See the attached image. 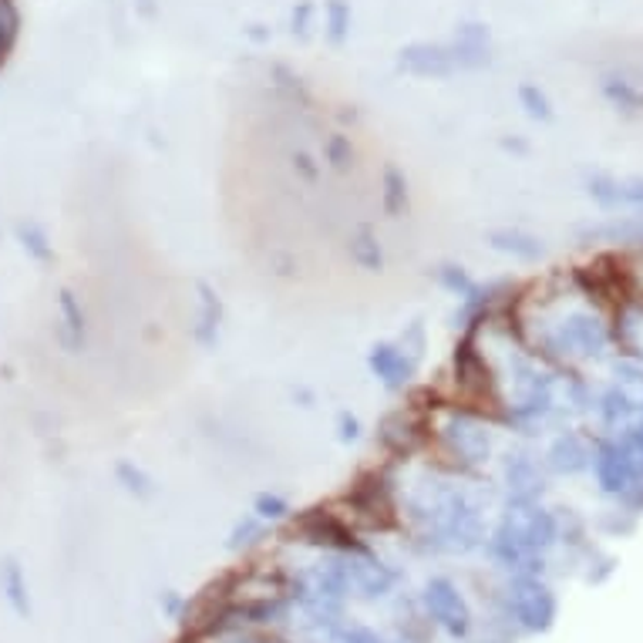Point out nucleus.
I'll return each instance as SVG.
<instances>
[{"mask_svg":"<svg viewBox=\"0 0 643 643\" xmlns=\"http://www.w3.org/2000/svg\"><path fill=\"white\" fill-rule=\"evenodd\" d=\"M398 72L421 81H445L492 64V30L482 21H462L449 41H412L394 58Z\"/></svg>","mask_w":643,"mask_h":643,"instance_id":"f257e3e1","label":"nucleus"},{"mask_svg":"<svg viewBox=\"0 0 643 643\" xmlns=\"http://www.w3.org/2000/svg\"><path fill=\"white\" fill-rule=\"evenodd\" d=\"M431 442L449 458L455 471L482 468L495 455L492 421L455 401L431 415Z\"/></svg>","mask_w":643,"mask_h":643,"instance_id":"f03ea898","label":"nucleus"},{"mask_svg":"<svg viewBox=\"0 0 643 643\" xmlns=\"http://www.w3.org/2000/svg\"><path fill=\"white\" fill-rule=\"evenodd\" d=\"M452 384H455V404L486 415L489 421H502L505 398L499 391V378L486 354L479 351V333L462 330V337L452 348Z\"/></svg>","mask_w":643,"mask_h":643,"instance_id":"7ed1b4c3","label":"nucleus"},{"mask_svg":"<svg viewBox=\"0 0 643 643\" xmlns=\"http://www.w3.org/2000/svg\"><path fill=\"white\" fill-rule=\"evenodd\" d=\"M556 539V519L539 509L535 502H509V513L502 516L492 535V556L505 566H529ZM532 569V566H529Z\"/></svg>","mask_w":643,"mask_h":643,"instance_id":"20e7f679","label":"nucleus"},{"mask_svg":"<svg viewBox=\"0 0 643 643\" xmlns=\"http://www.w3.org/2000/svg\"><path fill=\"white\" fill-rule=\"evenodd\" d=\"M606 348H610V324H603L596 314H569L556 320L539 341V351L556 364L596 361Z\"/></svg>","mask_w":643,"mask_h":643,"instance_id":"39448f33","label":"nucleus"},{"mask_svg":"<svg viewBox=\"0 0 643 643\" xmlns=\"http://www.w3.org/2000/svg\"><path fill=\"white\" fill-rule=\"evenodd\" d=\"M341 502L354 513V519L367 529L388 532L398 526V492H394V479L381 468H367L348 486V492L341 495Z\"/></svg>","mask_w":643,"mask_h":643,"instance_id":"423d86ee","label":"nucleus"},{"mask_svg":"<svg viewBox=\"0 0 643 643\" xmlns=\"http://www.w3.org/2000/svg\"><path fill=\"white\" fill-rule=\"evenodd\" d=\"M375 442L391 462H412L425 449H431V415L418 412L415 404H404V408H398V412H388L378 421Z\"/></svg>","mask_w":643,"mask_h":643,"instance_id":"0eeeda50","label":"nucleus"},{"mask_svg":"<svg viewBox=\"0 0 643 643\" xmlns=\"http://www.w3.org/2000/svg\"><path fill=\"white\" fill-rule=\"evenodd\" d=\"M290 529H293V535L300 539V543L320 546V550L337 553V556L364 553L367 550V543H361L357 529L341 513H333L330 505H317V509L300 513Z\"/></svg>","mask_w":643,"mask_h":643,"instance_id":"6e6552de","label":"nucleus"},{"mask_svg":"<svg viewBox=\"0 0 643 643\" xmlns=\"http://www.w3.org/2000/svg\"><path fill=\"white\" fill-rule=\"evenodd\" d=\"M593 471L606 495L633 499L643 492V458L630 442H603L593 449Z\"/></svg>","mask_w":643,"mask_h":643,"instance_id":"1a4fd4ad","label":"nucleus"},{"mask_svg":"<svg viewBox=\"0 0 643 643\" xmlns=\"http://www.w3.org/2000/svg\"><path fill=\"white\" fill-rule=\"evenodd\" d=\"M600 418L610 428H633L643 421V367L640 364H623L617 367L614 384L600 398Z\"/></svg>","mask_w":643,"mask_h":643,"instance_id":"9d476101","label":"nucleus"},{"mask_svg":"<svg viewBox=\"0 0 643 643\" xmlns=\"http://www.w3.org/2000/svg\"><path fill=\"white\" fill-rule=\"evenodd\" d=\"M421 603H425L428 617L442 627L449 636L458 640V636H465L471 630V610H468L462 590L452 580H445V577L428 580L425 590H421Z\"/></svg>","mask_w":643,"mask_h":643,"instance_id":"9b49d317","label":"nucleus"},{"mask_svg":"<svg viewBox=\"0 0 643 643\" xmlns=\"http://www.w3.org/2000/svg\"><path fill=\"white\" fill-rule=\"evenodd\" d=\"M367 370L378 378V384L391 394L408 391L415 375H418V361L404 351L398 341H378L367 351Z\"/></svg>","mask_w":643,"mask_h":643,"instance_id":"f8f14e48","label":"nucleus"},{"mask_svg":"<svg viewBox=\"0 0 643 643\" xmlns=\"http://www.w3.org/2000/svg\"><path fill=\"white\" fill-rule=\"evenodd\" d=\"M341 563H344V577H348V593H354L361 600H381L391 593L394 569L370 550L348 553V556H341Z\"/></svg>","mask_w":643,"mask_h":643,"instance_id":"ddd939ff","label":"nucleus"},{"mask_svg":"<svg viewBox=\"0 0 643 643\" xmlns=\"http://www.w3.org/2000/svg\"><path fill=\"white\" fill-rule=\"evenodd\" d=\"M509 606L519 617V623L529 627V630H546L550 620L556 617V600H553L550 587H543L535 577H519L513 583Z\"/></svg>","mask_w":643,"mask_h":643,"instance_id":"4468645a","label":"nucleus"},{"mask_svg":"<svg viewBox=\"0 0 643 643\" xmlns=\"http://www.w3.org/2000/svg\"><path fill=\"white\" fill-rule=\"evenodd\" d=\"M226 324V303L219 290L210 280H196V324H192V341L202 351L219 348V333Z\"/></svg>","mask_w":643,"mask_h":643,"instance_id":"2eb2a0df","label":"nucleus"},{"mask_svg":"<svg viewBox=\"0 0 643 643\" xmlns=\"http://www.w3.org/2000/svg\"><path fill=\"white\" fill-rule=\"evenodd\" d=\"M587 196L600 210H636L643 213V179L640 176H606L593 173L587 176Z\"/></svg>","mask_w":643,"mask_h":643,"instance_id":"dca6fc26","label":"nucleus"},{"mask_svg":"<svg viewBox=\"0 0 643 643\" xmlns=\"http://www.w3.org/2000/svg\"><path fill=\"white\" fill-rule=\"evenodd\" d=\"M610 344L633 364H643V297L623 300L614 324H610Z\"/></svg>","mask_w":643,"mask_h":643,"instance_id":"f3484780","label":"nucleus"},{"mask_svg":"<svg viewBox=\"0 0 643 643\" xmlns=\"http://www.w3.org/2000/svg\"><path fill=\"white\" fill-rule=\"evenodd\" d=\"M58 341L67 354H85L88 348V311L72 287L58 290Z\"/></svg>","mask_w":643,"mask_h":643,"instance_id":"a211bd4d","label":"nucleus"},{"mask_svg":"<svg viewBox=\"0 0 643 643\" xmlns=\"http://www.w3.org/2000/svg\"><path fill=\"white\" fill-rule=\"evenodd\" d=\"M505 489H509V502H535L543 492V468L529 452H509L505 455Z\"/></svg>","mask_w":643,"mask_h":643,"instance_id":"6ab92c4d","label":"nucleus"},{"mask_svg":"<svg viewBox=\"0 0 643 643\" xmlns=\"http://www.w3.org/2000/svg\"><path fill=\"white\" fill-rule=\"evenodd\" d=\"M546 465L556 476H580V471L593 465V445L577 431H563L546 449Z\"/></svg>","mask_w":643,"mask_h":643,"instance_id":"aec40b11","label":"nucleus"},{"mask_svg":"<svg viewBox=\"0 0 643 643\" xmlns=\"http://www.w3.org/2000/svg\"><path fill=\"white\" fill-rule=\"evenodd\" d=\"M486 243L502 253V256H513L519 263H535L546 256V243L539 240V236L526 232V229H516V226H499V229H489L486 232Z\"/></svg>","mask_w":643,"mask_h":643,"instance_id":"412c9836","label":"nucleus"},{"mask_svg":"<svg viewBox=\"0 0 643 643\" xmlns=\"http://www.w3.org/2000/svg\"><path fill=\"white\" fill-rule=\"evenodd\" d=\"M378 186H381L378 189V199H381L384 219L398 223V219H404V216L412 213V182H408V176H404L401 165L388 162L381 168V182Z\"/></svg>","mask_w":643,"mask_h":643,"instance_id":"4be33fe9","label":"nucleus"},{"mask_svg":"<svg viewBox=\"0 0 643 643\" xmlns=\"http://www.w3.org/2000/svg\"><path fill=\"white\" fill-rule=\"evenodd\" d=\"M348 260L357 269H364V274H384L388 256H384V247L378 240V232L370 229V226H357L348 236Z\"/></svg>","mask_w":643,"mask_h":643,"instance_id":"5701e85b","label":"nucleus"},{"mask_svg":"<svg viewBox=\"0 0 643 643\" xmlns=\"http://www.w3.org/2000/svg\"><path fill=\"white\" fill-rule=\"evenodd\" d=\"M0 593H4L8 606L21 617V620H30L34 606H30V587H27V577H24V566L8 556L0 559Z\"/></svg>","mask_w":643,"mask_h":643,"instance_id":"b1692460","label":"nucleus"},{"mask_svg":"<svg viewBox=\"0 0 643 643\" xmlns=\"http://www.w3.org/2000/svg\"><path fill=\"white\" fill-rule=\"evenodd\" d=\"M320 162L333 176H351L357 168V146L348 131H327L320 139Z\"/></svg>","mask_w":643,"mask_h":643,"instance_id":"393cba45","label":"nucleus"},{"mask_svg":"<svg viewBox=\"0 0 643 643\" xmlns=\"http://www.w3.org/2000/svg\"><path fill=\"white\" fill-rule=\"evenodd\" d=\"M14 240H17V247L24 250L27 260H34L38 266H54L58 253H54V243H51V232H48L41 223L21 219V223L14 226Z\"/></svg>","mask_w":643,"mask_h":643,"instance_id":"a878e982","label":"nucleus"},{"mask_svg":"<svg viewBox=\"0 0 643 643\" xmlns=\"http://www.w3.org/2000/svg\"><path fill=\"white\" fill-rule=\"evenodd\" d=\"M600 91H603V98L610 101V105L617 109V112H623V115H636V112H643V88L636 85V81H630L627 75H603V81H600Z\"/></svg>","mask_w":643,"mask_h":643,"instance_id":"bb28decb","label":"nucleus"},{"mask_svg":"<svg viewBox=\"0 0 643 643\" xmlns=\"http://www.w3.org/2000/svg\"><path fill=\"white\" fill-rule=\"evenodd\" d=\"M115 482L131 495V499H139V502H149L155 492H159V486H155V479L149 476V471L139 465V462H131V458H118L115 462Z\"/></svg>","mask_w":643,"mask_h":643,"instance_id":"cd10ccee","label":"nucleus"},{"mask_svg":"<svg viewBox=\"0 0 643 643\" xmlns=\"http://www.w3.org/2000/svg\"><path fill=\"white\" fill-rule=\"evenodd\" d=\"M351 24H354V11L348 0H324V38L327 45L341 48L351 38Z\"/></svg>","mask_w":643,"mask_h":643,"instance_id":"c85d7f7f","label":"nucleus"},{"mask_svg":"<svg viewBox=\"0 0 643 643\" xmlns=\"http://www.w3.org/2000/svg\"><path fill=\"white\" fill-rule=\"evenodd\" d=\"M269 81H274V88L290 101V105H297V109H311L314 105L307 85H303V78L293 75L287 64H274V67H269Z\"/></svg>","mask_w":643,"mask_h":643,"instance_id":"c756f323","label":"nucleus"},{"mask_svg":"<svg viewBox=\"0 0 643 643\" xmlns=\"http://www.w3.org/2000/svg\"><path fill=\"white\" fill-rule=\"evenodd\" d=\"M17 41H21V11L14 0H0V72L8 67Z\"/></svg>","mask_w":643,"mask_h":643,"instance_id":"7c9ffc66","label":"nucleus"},{"mask_svg":"<svg viewBox=\"0 0 643 643\" xmlns=\"http://www.w3.org/2000/svg\"><path fill=\"white\" fill-rule=\"evenodd\" d=\"M263 539H266V522H263L260 516L247 513V516H240V519L232 522L226 546H229L232 553H243V550H253L256 543H263Z\"/></svg>","mask_w":643,"mask_h":643,"instance_id":"2f4dec72","label":"nucleus"},{"mask_svg":"<svg viewBox=\"0 0 643 643\" xmlns=\"http://www.w3.org/2000/svg\"><path fill=\"white\" fill-rule=\"evenodd\" d=\"M431 277H434L438 287H442L445 293H452L455 300L468 297L471 287H476V280H471V274H468V269H465L462 263H438V266L431 269Z\"/></svg>","mask_w":643,"mask_h":643,"instance_id":"473e14b6","label":"nucleus"},{"mask_svg":"<svg viewBox=\"0 0 643 643\" xmlns=\"http://www.w3.org/2000/svg\"><path fill=\"white\" fill-rule=\"evenodd\" d=\"M516 98H519V109L532 118V122H553V101H550V94L539 88L535 81H522L519 85V91H516Z\"/></svg>","mask_w":643,"mask_h":643,"instance_id":"72a5a7b5","label":"nucleus"},{"mask_svg":"<svg viewBox=\"0 0 643 643\" xmlns=\"http://www.w3.org/2000/svg\"><path fill=\"white\" fill-rule=\"evenodd\" d=\"M640 229H643L640 219H614L610 226H590L580 236L583 240H603L606 236L610 243H627V240H633V236H640Z\"/></svg>","mask_w":643,"mask_h":643,"instance_id":"f704fd0d","label":"nucleus"},{"mask_svg":"<svg viewBox=\"0 0 643 643\" xmlns=\"http://www.w3.org/2000/svg\"><path fill=\"white\" fill-rule=\"evenodd\" d=\"M287 162H290V173H293L303 186H317L320 176H324V162H320L314 152H307V149H293V152L287 155Z\"/></svg>","mask_w":643,"mask_h":643,"instance_id":"c9c22d12","label":"nucleus"},{"mask_svg":"<svg viewBox=\"0 0 643 643\" xmlns=\"http://www.w3.org/2000/svg\"><path fill=\"white\" fill-rule=\"evenodd\" d=\"M290 502L280 495V492H260L256 499H253V516H260L266 526L269 522H283V519H290Z\"/></svg>","mask_w":643,"mask_h":643,"instance_id":"e433bc0d","label":"nucleus"},{"mask_svg":"<svg viewBox=\"0 0 643 643\" xmlns=\"http://www.w3.org/2000/svg\"><path fill=\"white\" fill-rule=\"evenodd\" d=\"M314 21H317V4H314V0H297L293 11H290V34L297 41H307L311 30H314Z\"/></svg>","mask_w":643,"mask_h":643,"instance_id":"4c0bfd02","label":"nucleus"},{"mask_svg":"<svg viewBox=\"0 0 643 643\" xmlns=\"http://www.w3.org/2000/svg\"><path fill=\"white\" fill-rule=\"evenodd\" d=\"M398 344L421 364V357H425V351H428V330H425V324H421V320H412L408 327H404V330L398 333Z\"/></svg>","mask_w":643,"mask_h":643,"instance_id":"58836bf2","label":"nucleus"},{"mask_svg":"<svg viewBox=\"0 0 643 643\" xmlns=\"http://www.w3.org/2000/svg\"><path fill=\"white\" fill-rule=\"evenodd\" d=\"M337 442L341 445H357L361 442V434H364V428H361V418L357 415H351V412H337Z\"/></svg>","mask_w":643,"mask_h":643,"instance_id":"ea45409f","label":"nucleus"},{"mask_svg":"<svg viewBox=\"0 0 643 643\" xmlns=\"http://www.w3.org/2000/svg\"><path fill=\"white\" fill-rule=\"evenodd\" d=\"M333 643H388L384 636H378L375 630L367 627H344L333 633Z\"/></svg>","mask_w":643,"mask_h":643,"instance_id":"a19ab883","label":"nucleus"},{"mask_svg":"<svg viewBox=\"0 0 643 643\" xmlns=\"http://www.w3.org/2000/svg\"><path fill=\"white\" fill-rule=\"evenodd\" d=\"M290 398H293V401H300V408H317V394H314L307 384L290 388Z\"/></svg>","mask_w":643,"mask_h":643,"instance_id":"79ce46f5","label":"nucleus"},{"mask_svg":"<svg viewBox=\"0 0 643 643\" xmlns=\"http://www.w3.org/2000/svg\"><path fill=\"white\" fill-rule=\"evenodd\" d=\"M159 606H162L165 614H173V617H176V614L182 610V596H179L176 590H165V593L159 596Z\"/></svg>","mask_w":643,"mask_h":643,"instance_id":"37998d69","label":"nucleus"},{"mask_svg":"<svg viewBox=\"0 0 643 643\" xmlns=\"http://www.w3.org/2000/svg\"><path fill=\"white\" fill-rule=\"evenodd\" d=\"M274 274L277 277H293V269H297V260L290 256V253H274Z\"/></svg>","mask_w":643,"mask_h":643,"instance_id":"c03bdc74","label":"nucleus"},{"mask_svg":"<svg viewBox=\"0 0 643 643\" xmlns=\"http://www.w3.org/2000/svg\"><path fill=\"white\" fill-rule=\"evenodd\" d=\"M623 442H630V445L636 449V455L643 458V421H636L633 428H627V434H623Z\"/></svg>","mask_w":643,"mask_h":643,"instance_id":"a18cd8bd","label":"nucleus"},{"mask_svg":"<svg viewBox=\"0 0 643 643\" xmlns=\"http://www.w3.org/2000/svg\"><path fill=\"white\" fill-rule=\"evenodd\" d=\"M247 38L256 41V45H263V41H269V30H266L263 24H250V27H247Z\"/></svg>","mask_w":643,"mask_h":643,"instance_id":"49530a36","label":"nucleus"},{"mask_svg":"<svg viewBox=\"0 0 643 643\" xmlns=\"http://www.w3.org/2000/svg\"><path fill=\"white\" fill-rule=\"evenodd\" d=\"M502 149H505V152H519V155H526V152H529V146H526V142H519V139H502Z\"/></svg>","mask_w":643,"mask_h":643,"instance_id":"de8ad7c7","label":"nucleus"},{"mask_svg":"<svg viewBox=\"0 0 643 643\" xmlns=\"http://www.w3.org/2000/svg\"><path fill=\"white\" fill-rule=\"evenodd\" d=\"M139 8H142L146 17H155V4H152V0H139Z\"/></svg>","mask_w":643,"mask_h":643,"instance_id":"09e8293b","label":"nucleus"}]
</instances>
